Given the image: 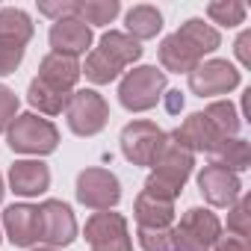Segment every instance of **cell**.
<instances>
[{"label": "cell", "mask_w": 251, "mask_h": 251, "mask_svg": "<svg viewBox=\"0 0 251 251\" xmlns=\"http://www.w3.org/2000/svg\"><path fill=\"white\" fill-rule=\"evenodd\" d=\"M219 45H222V36H219L216 27L204 24L201 18H189L177 33H172V36L163 39V45H160V62H163L166 71L189 74Z\"/></svg>", "instance_id": "cell-1"}, {"label": "cell", "mask_w": 251, "mask_h": 251, "mask_svg": "<svg viewBox=\"0 0 251 251\" xmlns=\"http://www.w3.org/2000/svg\"><path fill=\"white\" fill-rule=\"evenodd\" d=\"M192 166H195V154L189 148H183L175 133H163V139H160V145L151 157L154 172L145 180L142 192L175 204V198L180 195V189L186 186V180L192 175Z\"/></svg>", "instance_id": "cell-2"}, {"label": "cell", "mask_w": 251, "mask_h": 251, "mask_svg": "<svg viewBox=\"0 0 251 251\" xmlns=\"http://www.w3.org/2000/svg\"><path fill=\"white\" fill-rule=\"evenodd\" d=\"M139 56H142V45L136 39H130L127 33L109 30L100 36L98 48L86 56V65L80 68V74H86L95 86H106Z\"/></svg>", "instance_id": "cell-3"}, {"label": "cell", "mask_w": 251, "mask_h": 251, "mask_svg": "<svg viewBox=\"0 0 251 251\" xmlns=\"http://www.w3.org/2000/svg\"><path fill=\"white\" fill-rule=\"evenodd\" d=\"M6 139H9V148L18 151V154L45 157V154L56 151L59 130L53 127V121L39 118L36 112H24V115H15V121L9 124Z\"/></svg>", "instance_id": "cell-4"}, {"label": "cell", "mask_w": 251, "mask_h": 251, "mask_svg": "<svg viewBox=\"0 0 251 251\" xmlns=\"http://www.w3.org/2000/svg\"><path fill=\"white\" fill-rule=\"evenodd\" d=\"M219 236H222L219 216L204 207H192L183 213L177 225H172V251H210Z\"/></svg>", "instance_id": "cell-5"}, {"label": "cell", "mask_w": 251, "mask_h": 251, "mask_svg": "<svg viewBox=\"0 0 251 251\" xmlns=\"http://www.w3.org/2000/svg\"><path fill=\"white\" fill-rule=\"evenodd\" d=\"M163 92H166V71L154 65H142V68H133L124 74L118 86V100L130 112H145L160 103Z\"/></svg>", "instance_id": "cell-6"}, {"label": "cell", "mask_w": 251, "mask_h": 251, "mask_svg": "<svg viewBox=\"0 0 251 251\" xmlns=\"http://www.w3.org/2000/svg\"><path fill=\"white\" fill-rule=\"evenodd\" d=\"M65 118H68V127L77 133V136H95L106 127L109 121V106L106 100L92 92V89H77L71 92L68 98V106H65Z\"/></svg>", "instance_id": "cell-7"}, {"label": "cell", "mask_w": 251, "mask_h": 251, "mask_svg": "<svg viewBox=\"0 0 251 251\" xmlns=\"http://www.w3.org/2000/svg\"><path fill=\"white\" fill-rule=\"evenodd\" d=\"M36 213H39V239L48 248H62L77 239V222L65 201L48 198L45 204L36 207Z\"/></svg>", "instance_id": "cell-8"}, {"label": "cell", "mask_w": 251, "mask_h": 251, "mask_svg": "<svg viewBox=\"0 0 251 251\" xmlns=\"http://www.w3.org/2000/svg\"><path fill=\"white\" fill-rule=\"evenodd\" d=\"M86 242L92 245V251H133L127 219L109 210L95 213L86 222Z\"/></svg>", "instance_id": "cell-9"}, {"label": "cell", "mask_w": 251, "mask_h": 251, "mask_svg": "<svg viewBox=\"0 0 251 251\" xmlns=\"http://www.w3.org/2000/svg\"><path fill=\"white\" fill-rule=\"evenodd\" d=\"M121 198V183L106 169H86L77 175V201L92 210H109Z\"/></svg>", "instance_id": "cell-10"}, {"label": "cell", "mask_w": 251, "mask_h": 251, "mask_svg": "<svg viewBox=\"0 0 251 251\" xmlns=\"http://www.w3.org/2000/svg\"><path fill=\"white\" fill-rule=\"evenodd\" d=\"M239 86V71L227 59H207L195 71H189V89L198 98L210 95H227Z\"/></svg>", "instance_id": "cell-11"}, {"label": "cell", "mask_w": 251, "mask_h": 251, "mask_svg": "<svg viewBox=\"0 0 251 251\" xmlns=\"http://www.w3.org/2000/svg\"><path fill=\"white\" fill-rule=\"evenodd\" d=\"M163 139V130L154 121H130L121 130V154L133 166H151V157Z\"/></svg>", "instance_id": "cell-12"}, {"label": "cell", "mask_w": 251, "mask_h": 251, "mask_svg": "<svg viewBox=\"0 0 251 251\" xmlns=\"http://www.w3.org/2000/svg\"><path fill=\"white\" fill-rule=\"evenodd\" d=\"M48 39H50L53 53H62V56H74L77 59L80 53H86V48H92V27L86 21H80L77 15L59 18V21H53Z\"/></svg>", "instance_id": "cell-13"}, {"label": "cell", "mask_w": 251, "mask_h": 251, "mask_svg": "<svg viewBox=\"0 0 251 251\" xmlns=\"http://www.w3.org/2000/svg\"><path fill=\"white\" fill-rule=\"evenodd\" d=\"M198 189H201V195H204L213 207H230V204L239 198L242 183H239V177H236L233 172H227V169L210 163V166H204L201 175H198Z\"/></svg>", "instance_id": "cell-14"}, {"label": "cell", "mask_w": 251, "mask_h": 251, "mask_svg": "<svg viewBox=\"0 0 251 251\" xmlns=\"http://www.w3.org/2000/svg\"><path fill=\"white\" fill-rule=\"evenodd\" d=\"M175 136H177V142L183 145V148H189L192 154H213L225 139L213 130V124L207 121V115L204 112H192L180 127L175 130Z\"/></svg>", "instance_id": "cell-15"}, {"label": "cell", "mask_w": 251, "mask_h": 251, "mask_svg": "<svg viewBox=\"0 0 251 251\" xmlns=\"http://www.w3.org/2000/svg\"><path fill=\"white\" fill-rule=\"evenodd\" d=\"M39 83L56 89V92H65L71 95L77 80H80V62L74 56H62V53H48L39 65Z\"/></svg>", "instance_id": "cell-16"}, {"label": "cell", "mask_w": 251, "mask_h": 251, "mask_svg": "<svg viewBox=\"0 0 251 251\" xmlns=\"http://www.w3.org/2000/svg\"><path fill=\"white\" fill-rule=\"evenodd\" d=\"M3 227L12 245H33L39 242V213L30 204H12L3 210Z\"/></svg>", "instance_id": "cell-17"}, {"label": "cell", "mask_w": 251, "mask_h": 251, "mask_svg": "<svg viewBox=\"0 0 251 251\" xmlns=\"http://www.w3.org/2000/svg\"><path fill=\"white\" fill-rule=\"evenodd\" d=\"M9 186H12L15 195H24V198L42 195L50 186V172L39 160H18L9 169Z\"/></svg>", "instance_id": "cell-18"}, {"label": "cell", "mask_w": 251, "mask_h": 251, "mask_svg": "<svg viewBox=\"0 0 251 251\" xmlns=\"http://www.w3.org/2000/svg\"><path fill=\"white\" fill-rule=\"evenodd\" d=\"M133 213H136V225L145 227V230H166L175 222V204L163 201V198H154L148 192H139V198L133 204Z\"/></svg>", "instance_id": "cell-19"}, {"label": "cell", "mask_w": 251, "mask_h": 251, "mask_svg": "<svg viewBox=\"0 0 251 251\" xmlns=\"http://www.w3.org/2000/svg\"><path fill=\"white\" fill-rule=\"evenodd\" d=\"M127 36L142 42V39H154L160 30H163V15L157 6H148V3H139L127 12Z\"/></svg>", "instance_id": "cell-20"}, {"label": "cell", "mask_w": 251, "mask_h": 251, "mask_svg": "<svg viewBox=\"0 0 251 251\" xmlns=\"http://www.w3.org/2000/svg\"><path fill=\"white\" fill-rule=\"evenodd\" d=\"M0 39H9V42H18L27 48V42L33 39V21L24 9H15V6H6L0 9Z\"/></svg>", "instance_id": "cell-21"}, {"label": "cell", "mask_w": 251, "mask_h": 251, "mask_svg": "<svg viewBox=\"0 0 251 251\" xmlns=\"http://www.w3.org/2000/svg\"><path fill=\"white\" fill-rule=\"evenodd\" d=\"M251 163V148L245 139H225L216 151H213V166H222L227 172H245Z\"/></svg>", "instance_id": "cell-22"}, {"label": "cell", "mask_w": 251, "mask_h": 251, "mask_svg": "<svg viewBox=\"0 0 251 251\" xmlns=\"http://www.w3.org/2000/svg\"><path fill=\"white\" fill-rule=\"evenodd\" d=\"M204 115H207V121L213 124V130L222 136V139H233L236 136V130H239V112H236V106L230 103V100H213L207 109H204Z\"/></svg>", "instance_id": "cell-23"}, {"label": "cell", "mask_w": 251, "mask_h": 251, "mask_svg": "<svg viewBox=\"0 0 251 251\" xmlns=\"http://www.w3.org/2000/svg\"><path fill=\"white\" fill-rule=\"evenodd\" d=\"M68 98H71V95L56 92V89H50V86H45V83H39V80H33V83H30V92H27V100H30L39 112H45V115H59V112L68 106Z\"/></svg>", "instance_id": "cell-24"}, {"label": "cell", "mask_w": 251, "mask_h": 251, "mask_svg": "<svg viewBox=\"0 0 251 251\" xmlns=\"http://www.w3.org/2000/svg\"><path fill=\"white\" fill-rule=\"evenodd\" d=\"M121 12L118 0H77V18L86 24H112V18Z\"/></svg>", "instance_id": "cell-25"}, {"label": "cell", "mask_w": 251, "mask_h": 251, "mask_svg": "<svg viewBox=\"0 0 251 251\" xmlns=\"http://www.w3.org/2000/svg\"><path fill=\"white\" fill-rule=\"evenodd\" d=\"M245 3H239V0H216V3H210L207 6V15L216 21V24H222V27H236V24H242L245 21Z\"/></svg>", "instance_id": "cell-26"}, {"label": "cell", "mask_w": 251, "mask_h": 251, "mask_svg": "<svg viewBox=\"0 0 251 251\" xmlns=\"http://www.w3.org/2000/svg\"><path fill=\"white\" fill-rule=\"evenodd\" d=\"M227 230L233 236H251V198L242 195L230 204V213H227Z\"/></svg>", "instance_id": "cell-27"}, {"label": "cell", "mask_w": 251, "mask_h": 251, "mask_svg": "<svg viewBox=\"0 0 251 251\" xmlns=\"http://www.w3.org/2000/svg\"><path fill=\"white\" fill-rule=\"evenodd\" d=\"M24 45L18 42H9V39H0V77H6V74H15V68L21 65L24 59Z\"/></svg>", "instance_id": "cell-28"}, {"label": "cell", "mask_w": 251, "mask_h": 251, "mask_svg": "<svg viewBox=\"0 0 251 251\" xmlns=\"http://www.w3.org/2000/svg\"><path fill=\"white\" fill-rule=\"evenodd\" d=\"M15 115H18V95L9 86H0V133L9 130Z\"/></svg>", "instance_id": "cell-29"}, {"label": "cell", "mask_w": 251, "mask_h": 251, "mask_svg": "<svg viewBox=\"0 0 251 251\" xmlns=\"http://www.w3.org/2000/svg\"><path fill=\"white\" fill-rule=\"evenodd\" d=\"M39 12L59 21V18H71L77 15V0H59V3H39Z\"/></svg>", "instance_id": "cell-30"}, {"label": "cell", "mask_w": 251, "mask_h": 251, "mask_svg": "<svg viewBox=\"0 0 251 251\" xmlns=\"http://www.w3.org/2000/svg\"><path fill=\"white\" fill-rule=\"evenodd\" d=\"M210 251H251V242H248L245 236H233V233L227 236V233H225V236H219V239L213 242Z\"/></svg>", "instance_id": "cell-31"}, {"label": "cell", "mask_w": 251, "mask_h": 251, "mask_svg": "<svg viewBox=\"0 0 251 251\" xmlns=\"http://www.w3.org/2000/svg\"><path fill=\"white\" fill-rule=\"evenodd\" d=\"M248 45H251V30H245L239 39H236V56H239V62L248 68L251 65V50H248Z\"/></svg>", "instance_id": "cell-32"}, {"label": "cell", "mask_w": 251, "mask_h": 251, "mask_svg": "<svg viewBox=\"0 0 251 251\" xmlns=\"http://www.w3.org/2000/svg\"><path fill=\"white\" fill-rule=\"evenodd\" d=\"M183 106V98H180V92H169V109L172 112H177Z\"/></svg>", "instance_id": "cell-33"}, {"label": "cell", "mask_w": 251, "mask_h": 251, "mask_svg": "<svg viewBox=\"0 0 251 251\" xmlns=\"http://www.w3.org/2000/svg\"><path fill=\"white\" fill-rule=\"evenodd\" d=\"M3 192H6V189H3V177H0V201H3Z\"/></svg>", "instance_id": "cell-34"}, {"label": "cell", "mask_w": 251, "mask_h": 251, "mask_svg": "<svg viewBox=\"0 0 251 251\" xmlns=\"http://www.w3.org/2000/svg\"><path fill=\"white\" fill-rule=\"evenodd\" d=\"M33 251H59V248H48V245H45V248H33Z\"/></svg>", "instance_id": "cell-35"}]
</instances>
